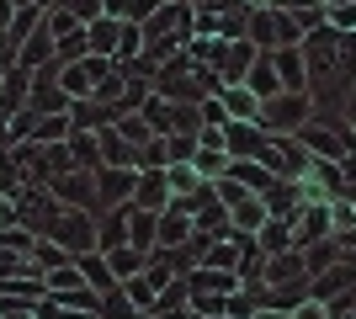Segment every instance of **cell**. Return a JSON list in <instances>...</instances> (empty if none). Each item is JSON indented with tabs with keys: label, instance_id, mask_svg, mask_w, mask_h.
Masks as SVG:
<instances>
[{
	"label": "cell",
	"instance_id": "1",
	"mask_svg": "<svg viewBox=\"0 0 356 319\" xmlns=\"http://www.w3.org/2000/svg\"><path fill=\"white\" fill-rule=\"evenodd\" d=\"M309 160H314V154L303 149V138H298V133H271L266 149H261V165H266L271 176H282V181H303Z\"/></svg>",
	"mask_w": 356,
	"mask_h": 319
},
{
	"label": "cell",
	"instance_id": "2",
	"mask_svg": "<svg viewBox=\"0 0 356 319\" xmlns=\"http://www.w3.org/2000/svg\"><path fill=\"white\" fill-rule=\"evenodd\" d=\"M309 117H314L309 91H282V96H271V101L261 106V128H266V133H298Z\"/></svg>",
	"mask_w": 356,
	"mask_h": 319
},
{
	"label": "cell",
	"instance_id": "3",
	"mask_svg": "<svg viewBox=\"0 0 356 319\" xmlns=\"http://www.w3.org/2000/svg\"><path fill=\"white\" fill-rule=\"evenodd\" d=\"M11 202H16V224L32 229V234H54V224H59V213H64L48 186H22Z\"/></svg>",
	"mask_w": 356,
	"mask_h": 319
},
{
	"label": "cell",
	"instance_id": "4",
	"mask_svg": "<svg viewBox=\"0 0 356 319\" xmlns=\"http://www.w3.org/2000/svg\"><path fill=\"white\" fill-rule=\"evenodd\" d=\"M48 240L59 245L70 261H80V256H90L96 250V213H80V208H64L59 213V224H54V234Z\"/></svg>",
	"mask_w": 356,
	"mask_h": 319
},
{
	"label": "cell",
	"instance_id": "5",
	"mask_svg": "<svg viewBox=\"0 0 356 319\" xmlns=\"http://www.w3.org/2000/svg\"><path fill=\"white\" fill-rule=\"evenodd\" d=\"M48 192L59 197V208H80V213H102L96 202V170H64L48 181Z\"/></svg>",
	"mask_w": 356,
	"mask_h": 319
},
{
	"label": "cell",
	"instance_id": "6",
	"mask_svg": "<svg viewBox=\"0 0 356 319\" xmlns=\"http://www.w3.org/2000/svg\"><path fill=\"white\" fill-rule=\"evenodd\" d=\"M112 69V59H80V64H59V91L70 96V101H86V96H96V80Z\"/></svg>",
	"mask_w": 356,
	"mask_h": 319
},
{
	"label": "cell",
	"instance_id": "7",
	"mask_svg": "<svg viewBox=\"0 0 356 319\" xmlns=\"http://www.w3.org/2000/svg\"><path fill=\"white\" fill-rule=\"evenodd\" d=\"M27 106L38 112V117H48V112H70V96L59 91V59L43 64V69H32V96Z\"/></svg>",
	"mask_w": 356,
	"mask_h": 319
},
{
	"label": "cell",
	"instance_id": "8",
	"mask_svg": "<svg viewBox=\"0 0 356 319\" xmlns=\"http://www.w3.org/2000/svg\"><path fill=\"white\" fill-rule=\"evenodd\" d=\"M261 59V48L250 43V38H239V43H223L218 59H213V75L223 80V85H245V75H250V64Z\"/></svg>",
	"mask_w": 356,
	"mask_h": 319
},
{
	"label": "cell",
	"instance_id": "9",
	"mask_svg": "<svg viewBox=\"0 0 356 319\" xmlns=\"http://www.w3.org/2000/svg\"><path fill=\"white\" fill-rule=\"evenodd\" d=\"M293 240H298V250H309V245H319V240H335L330 202H303V208L293 213Z\"/></svg>",
	"mask_w": 356,
	"mask_h": 319
},
{
	"label": "cell",
	"instance_id": "10",
	"mask_svg": "<svg viewBox=\"0 0 356 319\" xmlns=\"http://www.w3.org/2000/svg\"><path fill=\"white\" fill-rule=\"evenodd\" d=\"M266 138L271 133L261 122H223V154H229V160H261Z\"/></svg>",
	"mask_w": 356,
	"mask_h": 319
},
{
	"label": "cell",
	"instance_id": "11",
	"mask_svg": "<svg viewBox=\"0 0 356 319\" xmlns=\"http://www.w3.org/2000/svg\"><path fill=\"white\" fill-rule=\"evenodd\" d=\"M134 181H138V170H112V165L96 170V202H102V213L128 208L134 202Z\"/></svg>",
	"mask_w": 356,
	"mask_h": 319
},
{
	"label": "cell",
	"instance_id": "12",
	"mask_svg": "<svg viewBox=\"0 0 356 319\" xmlns=\"http://www.w3.org/2000/svg\"><path fill=\"white\" fill-rule=\"evenodd\" d=\"M170 181H165V170H138V181H134V202L128 208H144V213H165L170 208Z\"/></svg>",
	"mask_w": 356,
	"mask_h": 319
},
{
	"label": "cell",
	"instance_id": "13",
	"mask_svg": "<svg viewBox=\"0 0 356 319\" xmlns=\"http://www.w3.org/2000/svg\"><path fill=\"white\" fill-rule=\"evenodd\" d=\"M197 229H192V208H186V202H170V208L160 213V245H154V250H181V245L192 240Z\"/></svg>",
	"mask_w": 356,
	"mask_h": 319
},
{
	"label": "cell",
	"instance_id": "14",
	"mask_svg": "<svg viewBox=\"0 0 356 319\" xmlns=\"http://www.w3.org/2000/svg\"><path fill=\"white\" fill-rule=\"evenodd\" d=\"M70 122L74 133H102V128L118 122V106H102L96 96H86V101H70Z\"/></svg>",
	"mask_w": 356,
	"mask_h": 319
},
{
	"label": "cell",
	"instance_id": "15",
	"mask_svg": "<svg viewBox=\"0 0 356 319\" xmlns=\"http://www.w3.org/2000/svg\"><path fill=\"white\" fill-rule=\"evenodd\" d=\"M271 69H277V80H282V91H309L303 48H277V54H271Z\"/></svg>",
	"mask_w": 356,
	"mask_h": 319
},
{
	"label": "cell",
	"instance_id": "16",
	"mask_svg": "<svg viewBox=\"0 0 356 319\" xmlns=\"http://www.w3.org/2000/svg\"><path fill=\"white\" fill-rule=\"evenodd\" d=\"M261 202H266L271 218H293V213L303 208V181H282V176H277V181L261 192Z\"/></svg>",
	"mask_w": 356,
	"mask_h": 319
},
{
	"label": "cell",
	"instance_id": "17",
	"mask_svg": "<svg viewBox=\"0 0 356 319\" xmlns=\"http://www.w3.org/2000/svg\"><path fill=\"white\" fill-rule=\"evenodd\" d=\"M128 245V208H112V213H96V250L112 256Z\"/></svg>",
	"mask_w": 356,
	"mask_h": 319
},
{
	"label": "cell",
	"instance_id": "18",
	"mask_svg": "<svg viewBox=\"0 0 356 319\" xmlns=\"http://www.w3.org/2000/svg\"><path fill=\"white\" fill-rule=\"evenodd\" d=\"M128 245L154 256V245H160V213H144V208H128Z\"/></svg>",
	"mask_w": 356,
	"mask_h": 319
},
{
	"label": "cell",
	"instance_id": "19",
	"mask_svg": "<svg viewBox=\"0 0 356 319\" xmlns=\"http://www.w3.org/2000/svg\"><path fill=\"white\" fill-rule=\"evenodd\" d=\"M218 101H223V112H229V122H261V101H255L250 85H223Z\"/></svg>",
	"mask_w": 356,
	"mask_h": 319
},
{
	"label": "cell",
	"instance_id": "20",
	"mask_svg": "<svg viewBox=\"0 0 356 319\" xmlns=\"http://www.w3.org/2000/svg\"><path fill=\"white\" fill-rule=\"evenodd\" d=\"M96 138H102V165H112V170H138V149L118 133V128H102Z\"/></svg>",
	"mask_w": 356,
	"mask_h": 319
},
{
	"label": "cell",
	"instance_id": "21",
	"mask_svg": "<svg viewBox=\"0 0 356 319\" xmlns=\"http://www.w3.org/2000/svg\"><path fill=\"white\" fill-rule=\"evenodd\" d=\"M32 96V69H22V64H11L6 69V91H0V117H11V112H22Z\"/></svg>",
	"mask_w": 356,
	"mask_h": 319
},
{
	"label": "cell",
	"instance_id": "22",
	"mask_svg": "<svg viewBox=\"0 0 356 319\" xmlns=\"http://www.w3.org/2000/svg\"><path fill=\"white\" fill-rule=\"evenodd\" d=\"M86 38H90V54H96V59H112V54H118V38H122V22L118 16H96V22H86Z\"/></svg>",
	"mask_w": 356,
	"mask_h": 319
},
{
	"label": "cell",
	"instance_id": "23",
	"mask_svg": "<svg viewBox=\"0 0 356 319\" xmlns=\"http://www.w3.org/2000/svg\"><path fill=\"white\" fill-rule=\"evenodd\" d=\"M255 245H261V256H287V250H298L293 218H266V229L255 234Z\"/></svg>",
	"mask_w": 356,
	"mask_h": 319
},
{
	"label": "cell",
	"instance_id": "24",
	"mask_svg": "<svg viewBox=\"0 0 356 319\" xmlns=\"http://www.w3.org/2000/svg\"><path fill=\"white\" fill-rule=\"evenodd\" d=\"M266 202L261 197H245V202H234V208H229V229H234V234H261V229H266Z\"/></svg>",
	"mask_w": 356,
	"mask_h": 319
},
{
	"label": "cell",
	"instance_id": "25",
	"mask_svg": "<svg viewBox=\"0 0 356 319\" xmlns=\"http://www.w3.org/2000/svg\"><path fill=\"white\" fill-rule=\"evenodd\" d=\"M64 149H70L74 170H102V138H96V133H70V138H64Z\"/></svg>",
	"mask_w": 356,
	"mask_h": 319
},
{
	"label": "cell",
	"instance_id": "26",
	"mask_svg": "<svg viewBox=\"0 0 356 319\" xmlns=\"http://www.w3.org/2000/svg\"><path fill=\"white\" fill-rule=\"evenodd\" d=\"M245 85L255 91V101L266 106L271 96H282V80H277V69H271V54H261V59L250 64V75H245Z\"/></svg>",
	"mask_w": 356,
	"mask_h": 319
},
{
	"label": "cell",
	"instance_id": "27",
	"mask_svg": "<svg viewBox=\"0 0 356 319\" xmlns=\"http://www.w3.org/2000/svg\"><path fill=\"white\" fill-rule=\"evenodd\" d=\"M229 181H239L245 192H255V197H261V192H266V186L277 181V176H271V170L261 165V160H229Z\"/></svg>",
	"mask_w": 356,
	"mask_h": 319
},
{
	"label": "cell",
	"instance_id": "28",
	"mask_svg": "<svg viewBox=\"0 0 356 319\" xmlns=\"http://www.w3.org/2000/svg\"><path fill=\"white\" fill-rule=\"evenodd\" d=\"M186 288L192 293H239V277L213 272V266H192V272H186Z\"/></svg>",
	"mask_w": 356,
	"mask_h": 319
},
{
	"label": "cell",
	"instance_id": "29",
	"mask_svg": "<svg viewBox=\"0 0 356 319\" xmlns=\"http://www.w3.org/2000/svg\"><path fill=\"white\" fill-rule=\"evenodd\" d=\"M16 64H22V69H43V64H54V38H48V27H38L27 43L16 48Z\"/></svg>",
	"mask_w": 356,
	"mask_h": 319
},
{
	"label": "cell",
	"instance_id": "30",
	"mask_svg": "<svg viewBox=\"0 0 356 319\" xmlns=\"http://www.w3.org/2000/svg\"><path fill=\"white\" fill-rule=\"evenodd\" d=\"M138 112H144V122H149V128H154L160 138H170V133H176V101H165V96H154V91H149Z\"/></svg>",
	"mask_w": 356,
	"mask_h": 319
},
{
	"label": "cell",
	"instance_id": "31",
	"mask_svg": "<svg viewBox=\"0 0 356 319\" xmlns=\"http://www.w3.org/2000/svg\"><path fill=\"white\" fill-rule=\"evenodd\" d=\"M74 266H80V277H86V288H96V293H112V288H118V277H112V266H106V256H102V250L80 256Z\"/></svg>",
	"mask_w": 356,
	"mask_h": 319
},
{
	"label": "cell",
	"instance_id": "32",
	"mask_svg": "<svg viewBox=\"0 0 356 319\" xmlns=\"http://www.w3.org/2000/svg\"><path fill=\"white\" fill-rule=\"evenodd\" d=\"M186 309H192V288H186V277H176V282L154 298V309H149V314H154V319H170V314H186Z\"/></svg>",
	"mask_w": 356,
	"mask_h": 319
},
{
	"label": "cell",
	"instance_id": "33",
	"mask_svg": "<svg viewBox=\"0 0 356 319\" xmlns=\"http://www.w3.org/2000/svg\"><path fill=\"white\" fill-rule=\"evenodd\" d=\"M138 59H144V27H138V22H122V38H118L112 64H118V69H134Z\"/></svg>",
	"mask_w": 356,
	"mask_h": 319
},
{
	"label": "cell",
	"instance_id": "34",
	"mask_svg": "<svg viewBox=\"0 0 356 319\" xmlns=\"http://www.w3.org/2000/svg\"><path fill=\"white\" fill-rule=\"evenodd\" d=\"M106 266H112V277H118V282H128V277H144L149 256H144V250H134V245H122V250H112V256H106Z\"/></svg>",
	"mask_w": 356,
	"mask_h": 319
},
{
	"label": "cell",
	"instance_id": "35",
	"mask_svg": "<svg viewBox=\"0 0 356 319\" xmlns=\"http://www.w3.org/2000/svg\"><path fill=\"white\" fill-rule=\"evenodd\" d=\"M70 133H74L70 112H48V117H38V133H32V144H64Z\"/></svg>",
	"mask_w": 356,
	"mask_h": 319
},
{
	"label": "cell",
	"instance_id": "36",
	"mask_svg": "<svg viewBox=\"0 0 356 319\" xmlns=\"http://www.w3.org/2000/svg\"><path fill=\"white\" fill-rule=\"evenodd\" d=\"M335 261H341V245H335V240H319V245H309V250H303V266H309V282H314V277H325L330 266H335Z\"/></svg>",
	"mask_w": 356,
	"mask_h": 319
},
{
	"label": "cell",
	"instance_id": "37",
	"mask_svg": "<svg viewBox=\"0 0 356 319\" xmlns=\"http://www.w3.org/2000/svg\"><path fill=\"white\" fill-rule=\"evenodd\" d=\"M32 133H38V112H32V106H22V112H11V117H6V144H32Z\"/></svg>",
	"mask_w": 356,
	"mask_h": 319
},
{
	"label": "cell",
	"instance_id": "38",
	"mask_svg": "<svg viewBox=\"0 0 356 319\" xmlns=\"http://www.w3.org/2000/svg\"><path fill=\"white\" fill-rule=\"evenodd\" d=\"M192 170L202 176V181H223V176H229V154H223V149H197Z\"/></svg>",
	"mask_w": 356,
	"mask_h": 319
},
{
	"label": "cell",
	"instance_id": "39",
	"mask_svg": "<svg viewBox=\"0 0 356 319\" xmlns=\"http://www.w3.org/2000/svg\"><path fill=\"white\" fill-rule=\"evenodd\" d=\"M165 181H170V197H192V192H202V186H208V181L192 170V160H186V165H170V170H165Z\"/></svg>",
	"mask_w": 356,
	"mask_h": 319
},
{
	"label": "cell",
	"instance_id": "40",
	"mask_svg": "<svg viewBox=\"0 0 356 319\" xmlns=\"http://www.w3.org/2000/svg\"><path fill=\"white\" fill-rule=\"evenodd\" d=\"M96 319H138V309H134V298L122 293V282L112 293H102V309H96Z\"/></svg>",
	"mask_w": 356,
	"mask_h": 319
},
{
	"label": "cell",
	"instance_id": "41",
	"mask_svg": "<svg viewBox=\"0 0 356 319\" xmlns=\"http://www.w3.org/2000/svg\"><path fill=\"white\" fill-rule=\"evenodd\" d=\"M43 288H48V298H59V293L86 288V277H80V266H74V261H64L59 272H48V277H43Z\"/></svg>",
	"mask_w": 356,
	"mask_h": 319
},
{
	"label": "cell",
	"instance_id": "42",
	"mask_svg": "<svg viewBox=\"0 0 356 319\" xmlns=\"http://www.w3.org/2000/svg\"><path fill=\"white\" fill-rule=\"evenodd\" d=\"M112 128H118V133L128 138L134 149H144L149 138H160V133H154V128H149V122H144V112H128V117H118V122H112Z\"/></svg>",
	"mask_w": 356,
	"mask_h": 319
},
{
	"label": "cell",
	"instance_id": "43",
	"mask_svg": "<svg viewBox=\"0 0 356 319\" xmlns=\"http://www.w3.org/2000/svg\"><path fill=\"white\" fill-rule=\"evenodd\" d=\"M54 59H59V64H80V59H90V38H86V27L70 32V38H59V43H54Z\"/></svg>",
	"mask_w": 356,
	"mask_h": 319
},
{
	"label": "cell",
	"instance_id": "44",
	"mask_svg": "<svg viewBox=\"0 0 356 319\" xmlns=\"http://www.w3.org/2000/svg\"><path fill=\"white\" fill-rule=\"evenodd\" d=\"M138 170H170V138H149L138 149Z\"/></svg>",
	"mask_w": 356,
	"mask_h": 319
},
{
	"label": "cell",
	"instance_id": "45",
	"mask_svg": "<svg viewBox=\"0 0 356 319\" xmlns=\"http://www.w3.org/2000/svg\"><path fill=\"white\" fill-rule=\"evenodd\" d=\"M32 261H38V266H43V277H48V272H59L70 256H64V250L48 240V234H38V245H32Z\"/></svg>",
	"mask_w": 356,
	"mask_h": 319
},
{
	"label": "cell",
	"instance_id": "46",
	"mask_svg": "<svg viewBox=\"0 0 356 319\" xmlns=\"http://www.w3.org/2000/svg\"><path fill=\"white\" fill-rule=\"evenodd\" d=\"M122 293L134 298V309H138V314H149V309H154V298H160V293H154V282H149V277H128V282H122Z\"/></svg>",
	"mask_w": 356,
	"mask_h": 319
},
{
	"label": "cell",
	"instance_id": "47",
	"mask_svg": "<svg viewBox=\"0 0 356 319\" xmlns=\"http://www.w3.org/2000/svg\"><path fill=\"white\" fill-rule=\"evenodd\" d=\"M325 27L341 32V38H356V0H351V6H330V11H325Z\"/></svg>",
	"mask_w": 356,
	"mask_h": 319
},
{
	"label": "cell",
	"instance_id": "48",
	"mask_svg": "<svg viewBox=\"0 0 356 319\" xmlns=\"http://www.w3.org/2000/svg\"><path fill=\"white\" fill-rule=\"evenodd\" d=\"M43 27H48V38L59 43V38H70V32H80L86 22H74L70 11H59V6H54V11H43Z\"/></svg>",
	"mask_w": 356,
	"mask_h": 319
},
{
	"label": "cell",
	"instance_id": "49",
	"mask_svg": "<svg viewBox=\"0 0 356 319\" xmlns=\"http://www.w3.org/2000/svg\"><path fill=\"white\" fill-rule=\"evenodd\" d=\"M223 309H229V293H192V314L223 319Z\"/></svg>",
	"mask_w": 356,
	"mask_h": 319
},
{
	"label": "cell",
	"instance_id": "50",
	"mask_svg": "<svg viewBox=\"0 0 356 319\" xmlns=\"http://www.w3.org/2000/svg\"><path fill=\"white\" fill-rule=\"evenodd\" d=\"M32 245H38V234H32V229H6V234H0V250H16V256H32Z\"/></svg>",
	"mask_w": 356,
	"mask_h": 319
},
{
	"label": "cell",
	"instance_id": "51",
	"mask_svg": "<svg viewBox=\"0 0 356 319\" xmlns=\"http://www.w3.org/2000/svg\"><path fill=\"white\" fill-rule=\"evenodd\" d=\"M59 11H70L74 22H96V16H102V0H59Z\"/></svg>",
	"mask_w": 356,
	"mask_h": 319
},
{
	"label": "cell",
	"instance_id": "52",
	"mask_svg": "<svg viewBox=\"0 0 356 319\" xmlns=\"http://www.w3.org/2000/svg\"><path fill=\"white\" fill-rule=\"evenodd\" d=\"M293 319H330V304H319V298H303V304L293 309Z\"/></svg>",
	"mask_w": 356,
	"mask_h": 319
},
{
	"label": "cell",
	"instance_id": "53",
	"mask_svg": "<svg viewBox=\"0 0 356 319\" xmlns=\"http://www.w3.org/2000/svg\"><path fill=\"white\" fill-rule=\"evenodd\" d=\"M160 6H165V0H134V6H128V22H138V27H144V22L160 11Z\"/></svg>",
	"mask_w": 356,
	"mask_h": 319
},
{
	"label": "cell",
	"instance_id": "54",
	"mask_svg": "<svg viewBox=\"0 0 356 319\" xmlns=\"http://www.w3.org/2000/svg\"><path fill=\"white\" fill-rule=\"evenodd\" d=\"M282 11H330V0H277Z\"/></svg>",
	"mask_w": 356,
	"mask_h": 319
},
{
	"label": "cell",
	"instance_id": "55",
	"mask_svg": "<svg viewBox=\"0 0 356 319\" xmlns=\"http://www.w3.org/2000/svg\"><path fill=\"white\" fill-rule=\"evenodd\" d=\"M128 6H134V0H102V16H118V22H128Z\"/></svg>",
	"mask_w": 356,
	"mask_h": 319
},
{
	"label": "cell",
	"instance_id": "56",
	"mask_svg": "<svg viewBox=\"0 0 356 319\" xmlns=\"http://www.w3.org/2000/svg\"><path fill=\"white\" fill-rule=\"evenodd\" d=\"M11 22H16V0H0V32L11 27Z\"/></svg>",
	"mask_w": 356,
	"mask_h": 319
},
{
	"label": "cell",
	"instance_id": "57",
	"mask_svg": "<svg viewBox=\"0 0 356 319\" xmlns=\"http://www.w3.org/2000/svg\"><path fill=\"white\" fill-rule=\"evenodd\" d=\"M16 6H32V11H54L59 0H16Z\"/></svg>",
	"mask_w": 356,
	"mask_h": 319
},
{
	"label": "cell",
	"instance_id": "58",
	"mask_svg": "<svg viewBox=\"0 0 356 319\" xmlns=\"http://www.w3.org/2000/svg\"><path fill=\"white\" fill-rule=\"evenodd\" d=\"M255 319H293V314H282V309H261Z\"/></svg>",
	"mask_w": 356,
	"mask_h": 319
},
{
	"label": "cell",
	"instance_id": "59",
	"mask_svg": "<svg viewBox=\"0 0 356 319\" xmlns=\"http://www.w3.org/2000/svg\"><path fill=\"white\" fill-rule=\"evenodd\" d=\"M346 128H351V138H356V101L346 106Z\"/></svg>",
	"mask_w": 356,
	"mask_h": 319
},
{
	"label": "cell",
	"instance_id": "60",
	"mask_svg": "<svg viewBox=\"0 0 356 319\" xmlns=\"http://www.w3.org/2000/svg\"><path fill=\"white\" fill-rule=\"evenodd\" d=\"M330 6H351V0H330Z\"/></svg>",
	"mask_w": 356,
	"mask_h": 319
},
{
	"label": "cell",
	"instance_id": "61",
	"mask_svg": "<svg viewBox=\"0 0 356 319\" xmlns=\"http://www.w3.org/2000/svg\"><path fill=\"white\" fill-rule=\"evenodd\" d=\"M138 319H154V314H138Z\"/></svg>",
	"mask_w": 356,
	"mask_h": 319
},
{
	"label": "cell",
	"instance_id": "62",
	"mask_svg": "<svg viewBox=\"0 0 356 319\" xmlns=\"http://www.w3.org/2000/svg\"><path fill=\"white\" fill-rule=\"evenodd\" d=\"M32 319H38V314H32Z\"/></svg>",
	"mask_w": 356,
	"mask_h": 319
}]
</instances>
